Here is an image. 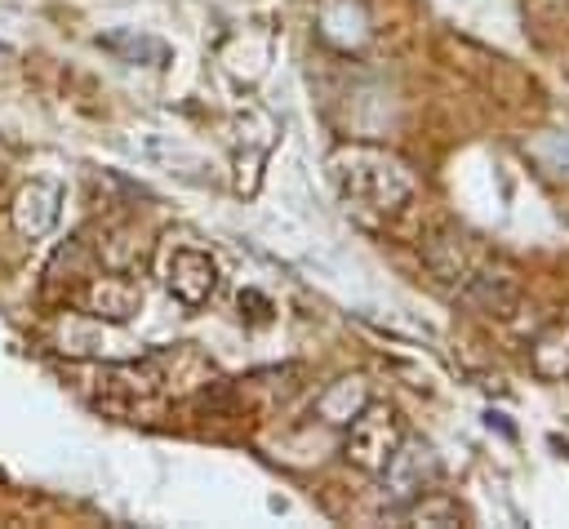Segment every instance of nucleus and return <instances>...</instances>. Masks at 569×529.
I'll list each match as a JSON object with an SVG mask.
<instances>
[{
    "mask_svg": "<svg viewBox=\"0 0 569 529\" xmlns=\"http://www.w3.org/2000/svg\"><path fill=\"white\" fill-rule=\"evenodd\" d=\"M329 173L342 200L373 209V213H396L413 196V173L378 147H338L329 160Z\"/></svg>",
    "mask_w": 569,
    "mask_h": 529,
    "instance_id": "f257e3e1",
    "label": "nucleus"
},
{
    "mask_svg": "<svg viewBox=\"0 0 569 529\" xmlns=\"http://www.w3.org/2000/svg\"><path fill=\"white\" fill-rule=\"evenodd\" d=\"M400 440H405L400 413L391 405H365L351 418V431H347V462H356L360 471L382 476V467L391 462V453L400 449Z\"/></svg>",
    "mask_w": 569,
    "mask_h": 529,
    "instance_id": "f03ea898",
    "label": "nucleus"
},
{
    "mask_svg": "<svg viewBox=\"0 0 569 529\" xmlns=\"http://www.w3.org/2000/svg\"><path fill=\"white\" fill-rule=\"evenodd\" d=\"M422 262L427 271L445 285V289H462L471 280V271L480 267V249L458 231V227H436L427 240H422Z\"/></svg>",
    "mask_w": 569,
    "mask_h": 529,
    "instance_id": "7ed1b4c3",
    "label": "nucleus"
},
{
    "mask_svg": "<svg viewBox=\"0 0 569 529\" xmlns=\"http://www.w3.org/2000/svg\"><path fill=\"white\" fill-rule=\"evenodd\" d=\"M169 293L182 302V307H204L213 293H218V262L204 253V249H173L169 253V276H164Z\"/></svg>",
    "mask_w": 569,
    "mask_h": 529,
    "instance_id": "20e7f679",
    "label": "nucleus"
},
{
    "mask_svg": "<svg viewBox=\"0 0 569 529\" xmlns=\"http://www.w3.org/2000/svg\"><path fill=\"white\" fill-rule=\"evenodd\" d=\"M458 298H467L471 307H480L485 316H516V307H520V285H516V276L507 271V267H498V262H485L480 258V267L471 271V280L458 289Z\"/></svg>",
    "mask_w": 569,
    "mask_h": 529,
    "instance_id": "39448f33",
    "label": "nucleus"
},
{
    "mask_svg": "<svg viewBox=\"0 0 569 529\" xmlns=\"http://www.w3.org/2000/svg\"><path fill=\"white\" fill-rule=\"evenodd\" d=\"M382 476H387V485H391L400 498H418V493H427V485L440 476V462H436V453H431L427 445L400 440V449L391 453V462L382 467Z\"/></svg>",
    "mask_w": 569,
    "mask_h": 529,
    "instance_id": "423d86ee",
    "label": "nucleus"
},
{
    "mask_svg": "<svg viewBox=\"0 0 569 529\" xmlns=\"http://www.w3.org/2000/svg\"><path fill=\"white\" fill-rule=\"evenodd\" d=\"M58 204H62V187L58 182H31L18 191L13 204V222L22 236H44L58 222Z\"/></svg>",
    "mask_w": 569,
    "mask_h": 529,
    "instance_id": "0eeeda50",
    "label": "nucleus"
},
{
    "mask_svg": "<svg viewBox=\"0 0 569 529\" xmlns=\"http://www.w3.org/2000/svg\"><path fill=\"white\" fill-rule=\"evenodd\" d=\"M529 369L542 378V382H565L569 378V320H556L547 325L533 347H529Z\"/></svg>",
    "mask_w": 569,
    "mask_h": 529,
    "instance_id": "6e6552de",
    "label": "nucleus"
},
{
    "mask_svg": "<svg viewBox=\"0 0 569 529\" xmlns=\"http://www.w3.org/2000/svg\"><path fill=\"white\" fill-rule=\"evenodd\" d=\"M142 302V289L124 276H102L89 285V311L93 316H107V320H129Z\"/></svg>",
    "mask_w": 569,
    "mask_h": 529,
    "instance_id": "1a4fd4ad",
    "label": "nucleus"
},
{
    "mask_svg": "<svg viewBox=\"0 0 569 529\" xmlns=\"http://www.w3.org/2000/svg\"><path fill=\"white\" fill-rule=\"evenodd\" d=\"M365 405H369V396H365V382H360V378H338V382L316 400V409H320L325 422H351Z\"/></svg>",
    "mask_w": 569,
    "mask_h": 529,
    "instance_id": "9d476101",
    "label": "nucleus"
},
{
    "mask_svg": "<svg viewBox=\"0 0 569 529\" xmlns=\"http://www.w3.org/2000/svg\"><path fill=\"white\" fill-rule=\"evenodd\" d=\"M102 44L107 49H116L124 62H151V67H160V62H169V49L160 44V40H151V36H133V31H116V36H102Z\"/></svg>",
    "mask_w": 569,
    "mask_h": 529,
    "instance_id": "9b49d317",
    "label": "nucleus"
},
{
    "mask_svg": "<svg viewBox=\"0 0 569 529\" xmlns=\"http://www.w3.org/2000/svg\"><path fill=\"white\" fill-rule=\"evenodd\" d=\"M409 520H418V525H462V507L449 493H418V502L409 507Z\"/></svg>",
    "mask_w": 569,
    "mask_h": 529,
    "instance_id": "f8f14e48",
    "label": "nucleus"
},
{
    "mask_svg": "<svg viewBox=\"0 0 569 529\" xmlns=\"http://www.w3.org/2000/svg\"><path fill=\"white\" fill-rule=\"evenodd\" d=\"M529 9L547 27H569V0H529Z\"/></svg>",
    "mask_w": 569,
    "mask_h": 529,
    "instance_id": "ddd939ff",
    "label": "nucleus"
},
{
    "mask_svg": "<svg viewBox=\"0 0 569 529\" xmlns=\"http://www.w3.org/2000/svg\"><path fill=\"white\" fill-rule=\"evenodd\" d=\"M547 164H551L560 178H569V133L556 138V142H547Z\"/></svg>",
    "mask_w": 569,
    "mask_h": 529,
    "instance_id": "4468645a",
    "label": "nucleus"
}]
</instances>
